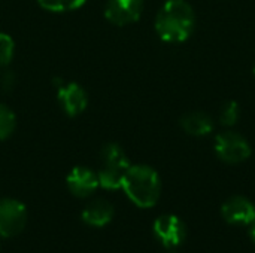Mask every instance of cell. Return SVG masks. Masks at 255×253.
Masks as SVG:
<instances>
[{
    "instance_id": "obj_12",
    "label": "cell",
    "mask_w": 255,
    "mask_h": 253,
    "mask_svg": "<svg viewBox=\"0 0 255 253\" xmlns=\"http://www.w3.org/2000/svg\"><path fill=\"white\" fill-rule=\"evenodd\" d=\"M100 157H102L103 167L121 170V171H127V169L130 167V161H128V158L126 155L124 149L118 143L105 145L102 148Z\"/></svg>"
},
{
    "instance_id": "obj_6",
    "label": "cell",
    "mask_w": 255,
    "mask_h": 253,
    "mask_svg": "<svg viewBox=\"0 0 255 253\" xmlns=\"http://www.w3.org/2000/svg\"><path fill=\"white\" fill-rule=\"evenodd\" d=\"M143 10V0H108L105 16L115 25L136 22Z\"/></svg>"
},
{
    "instance_id": "obj_7",
    "label": "cell",
    "mask_w": 255,
    "mask_h": 253,
    "mask_svg": "<svg viewBox=\"0 0 255 253\" xmlns=\"http://www.w3.org/2000/svg\"><path fill=\"white\" fill-rule=\"evenodd\" d=\"M221 215L224 221L230 225L248 227L255 219V206L247 197L236 195V197L229 198L223 204Z\"/></svg>"
},
{
    "instance_id": "obj_15",
    "label": "cell",
    "mask_w": 255,
    "mask_h": 253,
    "mask_svg": "<svg viewBox=\"0 0 255 253\" xmlns=\"http://www.w3.org/2000/svg\"><path fill=\"white\" fill-rule=\"evenodd\" d=\"M39 4L51 12H67L79 9L85 4L87 0H37Z\"/></svg>"
},
{
    "instance_id": "obj_16",
    "label": "cell",
    "mask_w": 255,
    "mask_h": 253,
    "mask_svg": "<svg viewBox=\"0 0 255 253\" xmlns=\"http://www.w3.org/2000/svg\"><path fill=\"white\" fill-rule=\"evenodd\" d=\"M241 116V107L236 101H227L220 110V122L224 127H233Z\"/></svg>"
},
{
    "instance_id": "obj_20",
    "label": "cell",
    "mask_w": 255,
    "mask_h": 253,
    "mask_svg": "<svg viewBox=\"0 0 255 253\" xmlns=\"http://www.w3.org/2000/svg\"><path fill=\"white\" fill-rule=\"evenodd\" d=\"M167 253H178V252H175V251H170V252H167Z\"/></svg>"
},
{
    "instance_id": "obj_11",
    "label": "cell",
    "mask_w": 255,
    "mask_h": 253,
    "mask_svg": "<svg viewBox=\"0 0 255 253\" xmlns=\"http://www.w3.org/2000/svg\"><path fill=\"white\" fill-rule=\"evenodd\" d=\"M181 127L190 136L203 137V136H208L209 133H212L214 121L208 113L196 110V112H190L181 118Z\"/></svg>"
},
{
    "instance_id": "obj_18",
    "label": "cell",
    "mask_w": 255,
    "mask_h": 253,
    "mask_svg": "<svg viewBox=\"0 0 255 253\" xmlns=\"http://www.w3.org/2000/svg\"><path fill=\"white\" fill-rule=\"evenodd\" d=\"M13 86H15V75H13V72H4V75L1 76V88L4 91H12Z\"/></svg>"
},
{
    "instance_id": "obj_21",
    "label": "cell",
    "mask_w": 255,
    "mask_h": 253,
    "mask_svg": "<svg viewBox=\"0 0 255 253\" xmlns=\"http://www.w3.org/2000/svg\"><path fill=\"white\" fill-rule=\"evenodd\" d=\"M254 75H255V66H254Z\"/></svg>"
},
{
    "instance_id": "obj_8",
    "label": "cell",
    "mask_w": 255,
    "mask_h": 253,
    "mask_svg": "<svg viewBox=\"0 0 255 253\" xmlns=\"http://www.w3.org/2000/svg\"><path fill=\"white\" fill-rule=\"evenodd\" d=\"M57 97L61 109L69 116H78L87 109L88 104L87 92L78 84H61L57 86Z\"/></svg>"
},
{
    "instance_id": "obj_4",
    "label": "cell",
    "mask_w": 255,
    "mask_h": 253,
    "mask_svg": "<svg viewBox=\"0 0 255 253\" xmlns=\"http://www.w3.org/2000/svg\"><path fill=\"white\" fill-rule=\"evenodd\" d=\"M27 224L25 206L13 198L0 200V236L10 239L18 236Z\"/></svg>"
},
{
    "instance_id": "obj_9",
    "label": "cell",
    "mask_w": 255,
    "mask_h": 253,
    "mask_svg": "<svg viewBox=\"0 0 255 253\" xmlns=\"http://www.w3.org/2000/svg\"><path fill=\"white\" fill-rule=\"evenodd\" d=\"M69 191L78 198H87L99 188L97 174L87 167H75L66 179Z\"/></svg>"
},
{
    "instance_id": "obj_17",
    "label": "cell",
    "mask_w": 255,
    "mask_h": 253,
    "mask_svg": "<svg viewBox=\"0 0 255 253\" xmlns=\"http://www.w3.org/2000/svg\"><path fill=\"white\" fill-rule=\"evenodd\" d=\"M15 43L12 37L6 33H0V67L7 66L13 58Z\"/></svg>"
},
{
    "instance_id": "obj_2",
    "label": "cell",
    "mask_w": 255,
    "mask_h": 253,
    "mask_svg": "<svg viewBox=\"0 0 255 253\" xmlns=\"http://www.w3.org/2000/svg\"><path fill=\"white\" fill-rule=\"evenodd\" d=\"M126 195L137 207H154L161 195V180L158 173L149 166H130L124 174L123 186Z\"/></svg>"
},
{
    "instance_id": "obj_3",
    "label": "cell",
    "mask_w": 255,
    "mask_h": 253,
    "mask_svg": "<svg viewBox=\"0 0 255 253\" xmlns=\"http://www.w3.org/2000/svg\"><path fill=\"white\" fill-rule=\"evenodd\" d=\"M215 152L227 164H241L251 157V146L239 133L224 131L215 137Z\"/></svg>"
},
{
    "instance_id": "obj_5",
    "label": "cell",
    "mask_w": 255,
    "mask_h": 253,
    "mask_svg": "<svg viewBox=\"0 0 255 253\" xmlns=\"http://www.w3.org/2000/svg\"><path fill=\"white\" fill-rule=\"evenodd\" d=\"M152 228L158 242L169 249L182 245V242L187 237L185 224L182 222V219H179L175 215H163L157 218Z\"/></svg>"
},
{
    "instance_id": "obj_19",
    "label": "cell",
    "mask_w": 255,
    "mask_h": 253,
    "mask_svg": "<svg viewBox=\"0 0 255 253\" xmlns=\"http://www.w3.org/2000/svg\"><path fill=\"white\" fill-rule=\"evenodd\" d=\"M248 228H250V237H251V240L255 243V219L248 225Z\"/></svg>"
},
{
    "instance_id": "obj_14",
    "label": "cell",
    "mask_w": 255,
    "mask_h": 253,
    "mask_svg": "<svg viewBox=\"0 0 255 253\" xmlns=\"http://www.w3.org/2000/svg\"><path fill=\"white\" fill-rule=\"evenodd\" d=\"M16 125L15 113L6 106L0 104V140H6L12 136Z\"/></svg>"
},
{
    "instance_id": "obj_10",
    "label": "cell",
    "mask_w": 255,
    "mask_h": 253,
    "mask_svg": "<svg viewBox=\"0 0 255 253\" xmlns=\"http://www.w3.org/2000/svg\"><path fill=\"white\" fill-rule=\"evenodd\" d=\"M82 221L90 227H105L114 218V206L106 200H94L82 212Z\"/></svg>"
},
{
    "instance_id": "obj_1",
    "label": "cell",
    "mask_w": 255,
    "mask_h": 253,
    "mask_svg": "<svg viewBox=\"0 0 255 253\" xmlns=\"http://www.w3.org/2000/svg\"><path fill=\"white\" fill-rule=\"evenodd\" d=\"M194 25V10L185 0H167L155 18V31L167 43L185 42L193 34Z\"/></svg>"
},
{
    "instance_id": "obj_13",
    "label": "cell",
    "mask_w": 255,
    "mask_h": 253,
    "mask_svg": "<svg viewBox=\"0 0 255 253\" xmlns=\"http://www.w3.org/2000/svg\"><path fill=\"white\" fill-rule=\"evenodd\" d=\"M124 174H126V171L103 167V169L97 173V177H99V186H102V188H105V189H109V191L120 189V188L123 186Z\"/></svg>"
}]
</instances>
